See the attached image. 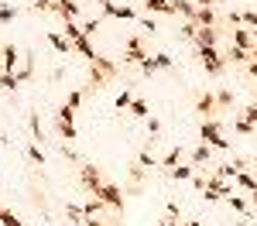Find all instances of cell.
Instances as JSON below:
<instances>
[{
	"mask_svg": "<svg viewBox=\"0 0 257 226\" xmlns=\"http://www.w3.org/2000/svg\"><path fill=\"white\" fill-rule=\"evenodd\" d=\"M31 130H35V137H41V123H38V113H31Z\"/></svg>",
	"mask_w": 257,
	"mask_h": 226,
	"instance_id": "cell-49",
	"label": "cell"
},
{
	"mask_svg": "<svg viewBox=\"0 0 257 226\" xmlns=\"http://www.w3.org/2000/svg\"><path fill=\"white\" fill-rule=\"evenodd\" d=\"M0 62H4V72H18V48L14 45H4L0 48Z\"/></svg>",
	"mask_w": 257,
	"mask_h": 226,
	"instance_id": "cell-13",
	"label": "cell"
},
{
	"mask_svg": "<svg viewBox=\"0 0 257 226\" xmlns=\"http://www.w3.org/2000/svg\"><path fill=\"white\" fill-rule=\"evenodd\" d=\"M131 103H134V93H131V89H120V96H117V110H131Z\"/></svg>",
	"mask_w": 257,
	"mask_h": 226,
	"instance_id": "cell-33",
	"label": "cell"
},
{
	"mask_svg": "<svg viewBox=\"0 0 257 226\" xmlns=\"http://www.w3.org/2000/svg\"><path fill=\"white\" fill-rule=\"evenodd\" d=\"M216 41H219V31H216V28H199L196 48H202V45H216Z\"/></svg>",
	"mask_w": 257,
	"mask_h": 226,
	"instance_id": "cell-17",
	"label": "cell"
},
{
	"mask_svg": "<svg viewBox=\"0 0 257 226\" xmlns=\"http://www.w3.org/2000/svg\"><path fill=\"white\" fill-rule=\"evenodd\" d=\"M65 106H72V110H79V106H82V89H72V93L65 96Z\"/></svg>",
	"mask_w": 257,
	"mask_h": 226,
	"instance_id": "cell-38",
	"label": "cell"
},
{
	"mask_svg": "<svg viewBox=\"0 0 257 226\" xmlns=\"http://www.w3.org/2000/svg\"><path fill=\"white\" fill-rule=\"evenodd\" d=\"M182 226H202V223H199V219H185Z\"/></svg>",
	"mask_w": 257,
	"mask_h": 226,
	"instance_id": "cell-57",
	"label": "cell"
},
{
	"mask_svg": "<svg viewBox=\"0 0 257 226\" xmlns=\"http://www.w3.org/2000/svg\"><path fill=\"white\" fill-rule=\"evenodd\" d=\"M155 69H172V55H165V52L155 55Z\"/></svg>",
	"mask_w": 257,
	"mask_h": 226,
	"instance_id": "cell-41",
	"label": "cell"
},
{
	"mask_svg": "<svg viewBox=\"0 0 257 226\" xmlns=\"http://www.w3.org/2000/svg\"><path fill=\"white\" fill-rule=\"evenodd\" d=\"M196 24H199V28H216V24H219L216 7H199V11H196Z\"/></svg>",
	"mask_w": 257,
	"mask_h": 226,
	"instance_id": "cell-12",
	"label": "cell"
},
{
	"mask_svg": "<svg viewBox=\"0 0 257 226\" xmlns=\"http://www.w3.org/2000/svg\"><path fill=\"white\" fill-rule=\"evenodd\" d=\"M213 175H216V178H223V182H226V178L233 182V178L240 175V168H237V164H219V168L213 171Z\"/></svg>",
	"mask_w": 257,
	"mask_h": 226,
	"instance_id": "cell-24",
	"label": "cell"
},
{
	"mask_svg": "<svg viewBox=\"0 0 257 226\" xmlns=\"http://www.w3.org/2000/svg\"><path fill=\"white\" fill-rule=\"evenodd\" d=\"M52 4H55V0H35V7H38V11H52Z\"/></svg>",
	"mask_w": 257,
	"mask_h": 226,
	"instance_id": "cell-50",
	"label": "cell"
},
{
	"mask_svg": "<svg viewBox=\"0 0 257 226\" xmlns=\"http://www.w3.org/2000/svg\"><path fill=\"white\" fill-rule=\"evenodd\" d=\"M48 45H52L59 55H69V52H76V48H72V41L65 38V35H59V31H48Z\"/></svg>",
	"mask_w": 257,
	"mask_h": 226,
	"instance_id": "cell-14",
	"label": "cell"
},
{
	"mask_svg": "<svg viewBox=\"0 0 257 226\" xmlns=\"http://www.w3.org/2000/svg\"><path fill=\"white\" fill-rule=\"evenodd\" d=\"M72 48L79 52L82 59H89V62H93V59H96V55H99L96 48H93V41H89V38H79V41H72Z\"/></svg>",
	"mask_w": 257,
	"mask_h": 226,
	"instance_id": "cell-18",
	"label": "cell"
},
{
	"mask_svg": "<svg viewBox=\"0 0 257 226\" xmlns=\"http://www.w3.org/2000/svg\"><path fill=\"white\" fill-rule=\"evenodd\" d=\"M117 72H120L117 62H110V59H103V55H96V59L89 62V89H93V93H96V89H103L106 82L117 79Z\"/></svg>",
	"mask_w": 257,
	"mask_h": 226,
	"instance_id": "cell-1",
	"label": "cell"
},
{
	"mask_svg": "<svg viewBox=\"0 0 257 226\" xmlns=\"http://www.w3.org/2000/svg\"><path fill=\"white\" fill-rule=\"evenodd\" d=\"M141 72H144V76H155V72H158V69H155V59L141 62Z\"/></svg>",
	"mask_w": 257,
	"mask_h": 226,
	"instance_id": "cell-43",
	"label": "cell"
},
{
	"mask_svg": "<svg viewBox=\"0 0 257 226\" xmlns=\"http://www.w3.org/2000/svg\"><path fill=\"white\" fill-rule=\"evenodd\" d=\"M172 175H175V182H189V178L196 175V164H175Z\"/></svg>",
	"mask_w": 257,
	"mask_h": 226,
	"instance_id": "cell-22",
	"label": "cell"
},
{
	"mask_svg": "<svg viewBox=\"0 0 257 226\" xmlns=\"http://www.w3.org/2000/svg\"><path fill=\"white\" fill-rule=\"evenodd\" d=\"M226 35H230V45H237V48H247V52H250V48H254V31H250V28H243V24H240V28H233V31H226Z\"/></svg>",
	"mask_w": 257,
	"mask_h": 226,
	"instance_id": "cell-8",
	"label": "cell"
},
{
	"mask_svg": "<svg viewBox=\"0 0 257 226\" xmlns=\"http://www.w3.org/2000/svg\"><path fill=\"white\" fill-rule=\"evenodd\" d=\"M202 69H206V76L216 79V76L226 72V59H223V55H216V59H202Z\"/></svg>",
	"mask_w": 257,
	"mask_h": 226,
	"instance_id": "cell-15",
	"label": "cell"
},
{
	"mask_svg": "<svg viewBox=\"0 0 257 226\" xmlns=\"http://www.w3.org/2000/svg\"><path fill=\"white\" fill-rule=\"evenodd\" d=\"M0 226H24V223H21L11 209H0Z\"/></svg>",
	"mask_w": 257,
	"mask_h": 226,
	"instance_id": "cell-34",
	"label": "cell"
},
{
	"mask_svg": "<svg viewBox=\"0 0 257 226\" xmlns=\"http://www.w3.org/2000/svg\"><path fill=\"white\" fill-rule=\"evenodd\" d=\"M79 24H82V35H86V38H93V35L99 31V21H96V18H89V21H79Z\"/></svg>",
	"mask_w": 257,
	"mask_h": 226,
	"instance_id": "cell-37",
	"label": "cell"
},
{
	"mask_svg": "<svg viewBox=\"0 0 257 226\" xmlns=\"http://www.w3.org/2000/svg\"><path fill=\"white\" fill-rule=\"evenodd\" d=\"M96 199H99V202H106L110 209L123 212V192H120L113 182H103V185H99V188H96Z\"/></svg>",
	"mask_w": 257,
	"mask_h": 226,
	"instance_id": "cell-4",
	"label": "cell"
},
{
	"mask_svg": "<svg viewBox=\"0 0 257 226\" xmlns=\"http://www.w3.org/2000/svg\"><path fill=\"white\" fill-rule=\"evenodd\" d=\"M141 28H144L148 35H151V31H158V24H155V21H151V18H144V21H141Z\"/></svg>",
	"mask_w": 257,
	"mask_h": 226,
	"instance_id": "cell-48",
	"label": "cell"
},
{
	"mask_svg": "<svg viewBox=\"0 0 257 226\" xmlns=\"http://www.w3.org/2000/svg\"><path fill=\"white\" fill-rule=\"evenodd\" d=\"M141 178H144V168H141V164H134V168H131V182L138 185Z\"/></svg>",
	"mask_w": 257,
	"mask_h": 226,
	"instance_id": "cell-45",
	"label": "cell"
},
{
	"mask_svg": "<svg viewBox=\"0 0 257 226\" xmlns=\"http://www.w3.org/2000/svg\"><path fill=\"white\" fill-rule=\"evenodd\" d=\"M219 0H196V7H216Z\"/></svg>",
	"mask_w": 257,
	"mask_h": 226,
	"instance_id": "cell-56",
	"label": "cell"
},
{
	"mask_svg": "<svg viewBox=\"0 0 257 226\" xmlns=\"http://www.w3.org/2000/svg\"><path fill=\"white\" fill-rule=\"evenodd\" d=\"M131 117H138V120H148V117H151V113H148V103L134 96V103H131Z\"/></svg>",
	"mask_w": 257,
	"mask_h": 226,
	"instance_id": "cell-27",
	"label": "cell"
},
{
	"mask_svg": "<svg viewBox=\"0 0 257 226\" xmlns=\"http://www.w3.org/2000/svg\"><path fill=\"white\" fill-rule=\"evenodd\" d=\"M144 7H148L151 14H175L172 0H144Z\"/></svg>",
	"mask_w": 257,
	"mask_h": 226,
	"instance_id": "cell-19",
	"label": "cell"
},
{
	"mask_svg": "<svg viewBox=\"0 0 257 226\" xmlns=\"http://www.w3.org/2000/svg\"><path fill=\"white\" fill-rule=\"evenodd\" d=\"M79 182H82V188H86L89 195H96V188L103 185V171H99L96 164H82L79 168Z\"/></svg>",
	"mask_w": 257,
	"mask_h": 226,
	"instance_id": "cell-6",
	"label": "cell"
},
{
	"mask_svg": "<svg viewBox=\"0 0 257 226\" xmlns=\"http://www.w3.org/2000/svg\"><path fill=\"white\" fill-rule=\"evenodd\" d=\"M209 158H213V147H209V144H199L196 151H192V161H189V164H196V168H199V164H206Z\"/></svg>",
	"mask_w": 257,
	"mask_h": 226,
	"instance_id": "cell-20",
	"label": "cell"
},
{
	"mask_svg": "<svg viewBox=\"0 0 257 226\" xmlns=\"http://www.w3.org/2000/svg\"><path fill=\"white\" fill-rule=\"evenodd\" d=\"M199 137H202V144H209L213 151H226L230 147V141L223 137V123L219 120H202L199 123Z\"/></svg>",
	"mask_w": 257,
	"mask_h": 226,
	"instance_id": "cell-2",
	"label": "cell"
},
{
	"mask_svg": "<svg viewBox=\"0 0 257 226\" xmlns=\"http://www.w3.org/2000/svg\"><path fill=\"white\" fill-rule=\"evenodd\" d=\"M202 199H206V202H219L223 195H219V192H213V188H202Z\"/></svg>",
	"mask_w": 257,
	"mask_h": 226,
	"instance_id": "cell-44",
	"label": "cell"
},
{
	"mask_svg": "<svg viewBox=\"0 0 257 226\" xmlns=\"http://www.w3.org/2000/svg\"><path fill=\"white\" fill-rule=\"evenodd\" d=\"M99 11H103V18H117V21H134V18H138L134 7H120V4H113V0H106Z\"/></svg>",
	"mask_w": 257,
	"mask_h": 226,
	"instance_id": "cell-7",
	"label": "cell"
},
{
	"mask_svg": "<svg viewBox=\"0 0 257 226\" xmlns=\"http://www.w3.org/2000/svg\"><path fill=\"white\" fill-rule=\"evenodd\" d=\"M226 202H230V209H237V212H243V216L250 212V199H243V195H230Z\"/></svg>",
	"mask_w": 257,
	"mask_h": 226,
	"instance_id": "cell-28",
	"label": "cell"
},
{
	"mask_svg": "<svg viewBox=\"0 0 257 226\" xmlns=\"http://www.w3.org/2000/svg\"><path fill=\"white\" fill-rule=\"evenodd\" d=\"M65 212H69V219H72V223H86V212H82V205H65Z\"/></svg>",
	"mask_w": 257,
	"mask_h": 226,
	"instance_id": "cell-35",
	"label": "cell"
},
{
	"mask_svg": "<svg viewBox=\"0 0 257 226\" xmlns=\"http://www.w3.org/2000/svg\"><path fill=\"white\" fill-rule=\"evenodd\" d=\"M216 110L219 106H216V96H213V93H202V96L196 100V113H202V120H209Z\"/></svg>",
	"mask_w": 257,
	"mask_h": 226,
	"instance_id": "cell-10",
	"label": "cell"
},
{
	"mask_svg": "<svg viewBox=\"0 0 257 226\" xmlns=\"http://www.w3.org/2000/svg\"><path fill=\"white\" fill-rule=\"evenodd\" d=\"M233 182H237L240 188H247V192H254V188H257V178L250 175V171H240V175L233 178Z\"/></svg>",
	"mask_w": 257,
	"mask_h": 226,
	"instance_id": "cell-29",
	"label": "cell"
},
{
	"mask_svg": "<svg viewBox=\"0 0 257 226\" xmlns=\"http://www.w3.org/2000/svg\"><path fill=\"white\" fill-rule=\"evenodd\" d=\"M82 226H106V223H103V219H96V216H86V223H82Z\"/></svg>",
	"mask_w": 257,
	"mask_h": 226,
	"instance_id": "cell-54",
	"label": "cell"
},
{
	"mask_svg": "<svg viewBox=\"0 0 257 226\" xmlns=\"http://www.w3.org/2000/svg\"><path fill=\"white\" fill-rule=\"evenodd\" d=\"M178 158H182V147H172V151H168V154L158 161V168H168V171H172V168L178 164Z\"/></svg>",
	"mask_w": 257,
	"mask_h": 226,
	"instance_id": "cell-25",
	"label": "cell"
},
{
	"mask_svg": "<svg viewBox=\"0 0 257 226\" xmlns=\"http://www.w3.org/2000/svg\"><path fill=\"white\" fill-rule=\"evenodd\" d=\"M120 62H127V65H141V62H148V52H144V38H141V35H134V38L127 41V48H123Z\"/></svg>",
	"mask_w": 257,
	"mask_h": 226,
	"instance_id": "cell-5",
	"label": "cell"
},
{
	"mask_svg": "<svg viewBox=\"0 0 257 226\" xmlns=\"http://www.w3.org/2000/svg\"><path fill=\"white\" fill-rule=\"evenodd\" d=\"M148 130H151V134H158V130H161V120H158V117H148Z\"/></svg>",
	"mask_w": 257,
	"mask_h": 226,
	"instance_id": "cell-46",
	"label": "cell"
},
{
	"mask_svg": "<svg viewBox=\"0 0 257 226\" xmlns=\"http://www.w3.org/2000/svg\"><path fill=\"white\" fill-rule=\"evenodd\" d=\"M233 130H237V134H243V137H250L257 127H254V123H247L243 117H237V120H233Z\"/></svg>",
	"mask_w": 257,
	"mask_h": 226,
	"instance_id": "cell-31",
	"label": "cell"
},
{
	"mask_svg": "<svg viewBox=\"0 0 257 226\" xmlns=\"http://www.w3.org/2000/svg\"><path fill=\"white\" fill-rule=\"evenodd\" d=\"M172 7H175V14H182L185 21H196V0H172Z\"/></svg>",
	"mask_w": 257,
	"mask_h": 226,
	"instance_id": "cell-16",
	"label": "cell"
},
{
	"mask_svg": "<svg viewBox=\"0 0 257 226\" xmlns=\"http://www.w3.org/2000/svg\"><path fill=\"white\" fill-rule=\"evenodd\" d=\"M168 216H172V219H178V216H182V209H178L175 202H168Z\"/></svg>",
	"mask_w": 257,
	"mask_h": 226,
	"instance_id": "cell-51",
	"label": "cell"
},
{
	"mask_svg": "<svg viewBox=\"0 0 257 226\" xmlns=\"http://www.w3.org/2000/svg\"><path fill=\"white\" fill-rule=\"evenodd\" d=\"M158 226H182V223H178V219H172V216H165V219H161Z\"/></svg>",
	"mask_w": 257,
	"mask_h": 226,
	"instance_id": "cell-55",
	"label": "cell"
},
{
	"mask_svg": "<svg viewBox=\"0 0 257 226\" xmlns=\"http://www.w3.org/2000/svg\"><path fill=\"white\" fill-rule=\"evenodd\" d=\"M223 59H226V65H243V69H247L250 52H247V48H237V45H230V48L223 52Z\"/></svg>",
	"mask_w": 257,
	"mask_h": 226,
	"instance_id": "cell-11",
	"label": "cell"
},
{
	"mask_svg": "<svg viewBox=\"0 0 257 226\" xmlns=\"http://www.w3.org/2000/svg\"><path fill=\"white\" fill-rule=\"evenodd\" d=\"M18 86H21L18 72H0V89H4V93H14Z\"/></svg>",
	"mask_w": 257,
	"mask_h": 226,
	"instance_id": "cell-21",
	"label": "cell"
},
{
	"mask_svg": "<svg viewBox=\"0 0 257 226\" xmlns=\"http://www.w3.org/2000/svg\"><path fill=\"white\" fill-rule=\"evenodd\" d=\"M138 164H141V168H158V158H155V154L144 147V151L138 154Z\"/></svg>",
	"mask_w": 257,
	"mask_h": 226,
	"instance_id": "cell-30",
	"label": "cell"
},
{
	"mask_svg": "<svg viewBox=\"0 0 257 226\" xmlns=\"http://www.w3.org/2000/svg\"><path fill=\"white\" fill-rule=\"evenodd\" d=\"M250 205H254V209H257V188H254V192H250Z\"/></svg>",
	"mask_w": 257,
	"mask_h": 226,
	"instance_id": "cell-58",
	"label": "cell"
},
{
	"mask_svg": "<svg viewBox=\"0 0 257 226\" xmlns=\"http://www.w3.org/2000/svg\"><path fill=\"white\" fill-rule=\"evenodd\" d=\"M243 120H247V123H254V127H257V103H250V106L243 110Z\"/></svg>",
	"mask_w": 257,
	"mask_h": 226,
	"instance_id": "cell-42",
	"label": "cell"
},
{
	"mask_svg": "<svg viewBox=\"0 0 257 226\" xmlns=\"http://www.w3.org/2000/svg\"><path fill=\"white\" fill-rule=\"evenodd\" d=\"M213 96H216V106H219V110H226V106H233V100H237V96H233V89H216Z\"/></svg>",
	"mask_w": 257,
	"mask_h": 226,
	"instance_id": "cell-23",
	"label": "cell"
},
{
	"mask_svg": "<svg viewBox=\"0 0 257 226\" xmlns=\"http://www.w3.org/2000/svg\"><path fill=\"white\" fill-rule=\"evenodd\" d=\"M65 38H69V41L86 38V35H82V24H79V21H65Z\"/></svg>",
	"mask_w": 257,
	"mask_h": 226,
	"instance_id": "cell-26",
	"label": "cell"
},
{
	"mask_svg": "<svg viewBox=\"0 0 257 226\" xmlns=\"http://www.w3.org/2000/svg\"><path fill=\"white\" fill-rule=\"evenodd\" d=\"M52 14H59L62 21H79V4L76 0H55L52 4Z\"/></svg>",
	"mask_w": 257,
	"mask_h": 226,
	"instance_id": "cell-9",
	"label": "cell"
},
{
	"mask_svg": "<svg viewBox=\"0 0 257 226\" xmlns=\"http://www.w3.org/2000/svg\"><path fill=\"white\" fill-rule=\"evenodd\" d=\"M247 76H254V79H257V59L247 62Z\"/></svg>",
	"mask_w": 257,
	"mask_h": 226,
	"instance_id": "cell-53",
	"label": "cell"
},
{
	"mask_svg": "<svg viewBox=\"0 0 257 226\" xmlns=\"http://www.w3.org/2000/svg\"><path fill=\"white\" fill-rule=\"evenodd\" d=\"M196 35H199V24H196V21H185V24H182V38L196 41Z\"/></svg>",
	"mask_w": 257,
	"mask_h": 226,
	"instance_id": "cell-32",
	"label": "cell"
},
{
	"mask_svg": "<svg viewBox=\"0 0 257 226\" xmlns=\"http://www.w3.org/2000/svg\"><path fill=\"white\" fill-rule=\"evenodd\" d=\"M11 21H18V7H0V24H11Z\"/></svg>",
	"mask_w": 257,
	"mask_h": 226,
	"instance_id": "cell-36",
	"label": "cell"
},
{
	"mask_svg": "<svg viewBox=\"0 0 257 226\" xmlns=\"http://www.w3.org/2000/svg\"><path fill=\"white\" fill-rule=\"evenodd\" d=\"M240 21L243 28H257V11H240Z\"/></svg>",
	"mask_w": 257,
	"mask_h": 226,
	"instance_id": "cell-40",
	"label": "cell"
},
{
	"mask_svg": "<svg viewBox=\"0 0 257 226\" xmlns=\"http://www.w3.org/2000/svg\"><path fill=\"white\" fill-rule=\"evenodd\" d=\"M93 4H99V7H103V4H106V0H93Z\"/></svg>",
	"mask_w": 257,
	"mask_h": 226,
	"instance_id": "cell-60",
	"label": "cell"
},
{
	"mask_svg": "<svg viewBox=\"0 0 257 226\" xmlns=\"http://www.w3.org/2000/svg\"><path fill=\"white\" fill-rule=\"evenodd\" d=\"M192 185H196L199 192H202V188H206V178H202V175H192Z\"/></svg>",
	"mask_w": 257,
	"mask_h": 226,
	"instance_id": "cell-52",
	"label": "cell"
},
{
	"mask_svg": "<svg viewBox=\"0 0 257 226\" xmlns=\"http://www.w3.org/2000/svg\"><path fill=\"white\" fill-rule=\"evenodd\" d=\"M250 59H257V41H254V48H250Z\"/></svg>",
	"mask_w": 257,
	"mask_h": 226,
	"instance_id": "cell-59",
	"label": "cell"
},
{
	"mask_svg": "<svg viewBox=\"0 0 257 226\" xmlns=\"http://www.w3.org/2000/svg\"><path fill=\"white\" fill-rule=\"evenodd\" d=\"M226 24H230V28H240L243 21H240V14H237V11H230V18H226Z\"/></svg>",
	"mask_w": 257,
	"mask_h": 226,
	"instance_id": "cell-47",
	"label": "cell"
},
{
	"mask_svg": "<svg viewBox=\"0 0 257 226\" xmlns=\"http://www.w3.org/2000/svg\"><path fill=\"white\" fill-rule=\"evenodd\" d=\"M72 120H76V110L62 103V110L55 113V130H59L65 141H76V137H79V134H76V123H72Z\"/></svg>",
	"mask_w": 257,
	"mask_h": 226,
	"instance_id": "cell-3",
	"label": "cell"
},
{
	"mask_svg": "<svg viewBox=\"0 0 257 226\" xmlns=\"http://www.w3.org/2000/svg\"><path fill=\"white\" fill-rule=\"evenodd\" d=\"M28 158H31L35 164H45V151H41L38 144H31V147H28Z\"/></svg>",
	"mask_w": 257,
	"mask_h": 226,
	"instance_id": "cell-39",
	"label": "cell"
}]
</instances>
